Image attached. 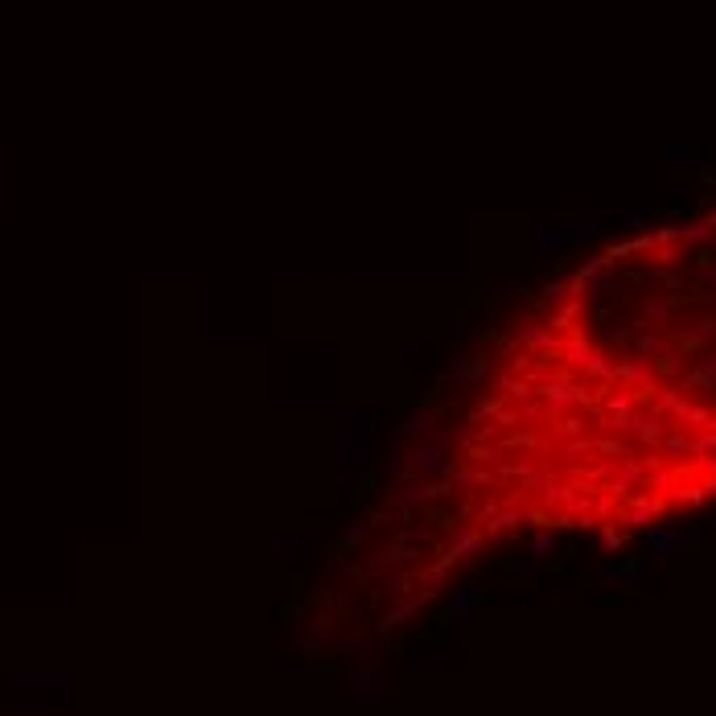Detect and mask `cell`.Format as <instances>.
<instances>
[{"label":"cell","mask_w":716,"mask_h":716,"mask_svg":"<svg viewBox=\"0 0 716 716\" xmlns=\"http://www.w3.org/2000/svg\"><path fill=\"white\" fill-rule=\"evenodd\" d=\"M663 157H667V169H671V173H679V169H687V165H692V157H696V144H683V140H675V144H667V148H663Z\"/></svg>","instance_id":"6da1fadb"},{"label":"cell","mask_w":716,"mask_h":716,"mask_svg":"<svg viewBox=\"0 0 716 716\" xmlns=\"http://www.w3.org/2000/svg\"><path fill=\"white\" fill-rule=\"evenodd\" d=\"M416 465H420L424 474H428V469L437 474V469H445V457H441V449H437V445H420V453H416Z\"/></svg>","instance_id":"7a4b0ae2"},{"label":"cell","mask_w":716,"mask_h":716,"mask_svg":"<svg viewBox=\"0 0 716 716\" xmlns=\"http://www.w3.org/2000/svg\"><path fill=\"white\" fill-rule=\"evenodd\" d=\"M687 387H716V358H708L700 371L687 375Z\"/></svg>","instance_id":"3957f363"},{"label":"cell","mask_w":716,"mask_h":716,"mask_svg":"<svg viewBox=\"0 0 716 716\" xmlns=\"http://www.w3.org/2000/svg\"><path fill=\"white\" fill-rule=\"evenodd\" d=\"M646 371H651V366H646V358H642V355L630 358V362H622V366H618V375H622V379H630V383L646 379Z\"/></svg>","instance_id":"277c9868"},{"label":"cell","mask_w":716,"mask_h":716,"mask_svg":"<svg viewBox=\"0 0 716 716\" xmlns=\"http://www.w3.org/2000/svg\"><path fill=\"white\" fill-rule=\"evenodd\" d=\"M433 424H437V416H433V412H424V407L407 416V433H416V437H420V433H433Z\"/></svg>","instance_id":"5b68a950"},{"label":"cell","mask_w":716,"mask_h":716,"mask_svg":"<svg viewBox=\"0 0 716 716\" xmlns=\"http://www.w3.org/2000/svg\"><path fill=\"white\" fill-rule=\"evenodd\" d=\"M716 231V215H708V219H696L692 226H683V239H708Z\"/></svg>","instance_id":"8992f818"},{"label":"cell","mask_w":716,"mask_h":716,"mask_svg":"<svg viewBox=\"0 0 716 716\" xmlns=\"http://www.w3.org/2000/svg\"><path fill=\"white\" fill-rule=\"evenodd\" d=\"M568 231H573V239H581V235H593V231H597V215H593V210H584V215H577Z\"/></svg>","instance_id":"52a82bcc"},{"label":"cell","mask_w":716,"mask_h":716,"mask_svg":"<svg viewBox=\"0 0 716 716\" xmlns=\"http://www.w3.org/2000/svg\"><path fill=\"white\" fill-rule=\"evenodd\" d=\"M659 346H663V342H659L655 334H646V338H638V355H642V358H651V355H655V350H659Z\"/></svg>","instance_id":"ba28073f"},{"label":"cell","mask_w":716,"mask_h":716,"mask_svg":"<svg viewBox=\"0 0 716 716\" xmlns=\"http://www.w3.org/2000/svg\"><path fill=\"white\" fill-rule=\"evenodd\" d=\"M700 293L708 297V301H716V268L704 272V280H700Z\"/></svg>","instance_id":"9c48e42d"},{"label":"cell","mask_w":716,"mask_h":716,"mask_svg":"<svg viewBox=\"0 0 716 716\" xmlns=\"http://www.w3.org/2000/svg\"><path fill=\"white\" fill-rule=\"evenodd\" d=\"M642 223H646L642 215H622V219H618V226H622V231H638Z\"/></svg>","instance_id":"30bf717a"},{"label":"cell","mask_w":716,"mask_h":716,"mask_svg":"<svg viewBox=\"0 0 716 716\" xmlns=\"http://www.w3.org/2000/svg\"><path fill=\"white\" fill-rule=\"evenodd\" d=\"M646 317H651V321H663V317H667V305H663V301H651V305H646Z\"/></svg>","instance_id":"8fae6325"},{"label":"cell","mask_w":716,"mask_h":716,"mask_svg":"<svg viewBox=\"0 0 716 716\" xmlns=\"http://www.w3.org/2000/svg\"><path fill=\"white\" fill-rule=\"evenodd\" d=\"M453 334H465V313H453Z\"/></svg>","instance_id":"7c38bea8"}]
</instances>
